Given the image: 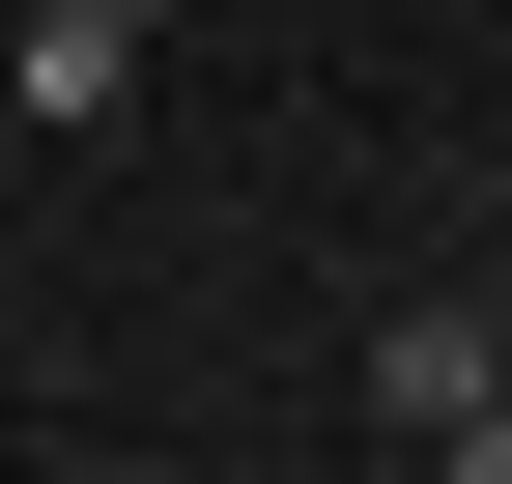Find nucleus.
Wrapping results in <instances>:
<instances>
[{"instance_id":"f257e3e1","label":"nucleus","mask_w":512,"mask_h":484,"mask_svg":"<svg viewBox=\"0 0 512 484\" xmlns=\"http://www.w3.org/2000/svg\"><path fill=\"white\" fill-rule=\"evenodd\" d=\"M370 428H399V456H512V371H484V314H399V342H370Z\"/></svg>"},{"instance_id":"f03ea898","label":"nucleus","mask_w":512,"mask_h":484,"mask_svg":"<svg viewBox=\"0 0 512 484\" xmlns=\"http://www.w3.org/2000/svg\"><path fill=\"white\" fill-rule=\"evenodd\" d=\"M484 371H512V285H484Z\"/></svg>"},{"instance_id":"7ed1b4c3","label":"nucleus","mask_w":512,"mask_h":484,"mask_svg":"<svg viewBox=\"0 0 512 484\" xmlns=\"http://www.w3.org/2000/svg\"><path fill=\"white\" fill-rule=\"evenodd\" d=\"M114 29H171V0H114Z\"/></svg>"}]
</instances>
